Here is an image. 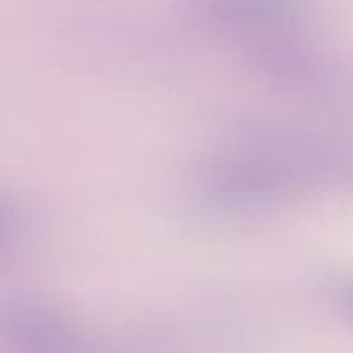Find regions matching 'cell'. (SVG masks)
Here are the masks:
<instances>
[{
    "label": "cell",
    "instance_id": "obj_1",
    "mask_svg": "<svg viewBox=\"0 0 353 353\" xmlns=\"http://www.w3.org/2000/svg\"><path fill=\"white\" fill-rule=\"evenodd\" d=\"M350 312H352V316H353V296L350 299Z\"/></svg>",
    "mask_w": 353,
    "mask_h": 353
}]
</instances>
